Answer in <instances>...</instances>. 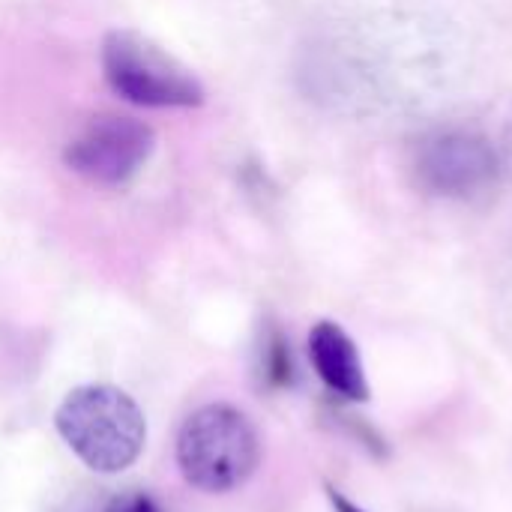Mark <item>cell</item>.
Masks as SVG:
<instances>
[{
    "label": "cell",
    "instance_id": "7a4b0ae2",
    "mask_svg": "<svg viewBox=\"0 0 512 512\" xmlns=\"http://www.w3.org/2000/svg\"><path fill=\"white\" fill-rule=\"evenodd\" d=\"M174 450L183 480L207 495L240 489L261 465V435L255 423L225 402L192 411L177 432Z\"/></svg>",
    "mask_w": 512,
    "mask_h": 512
},
{
    "label": "cell",
    "instance_id": "52a82bcc",
    "mask_svg": "<svg viewBox=\"0 0 512 512\" xmlns=\"http://www.w3.org/2000/svg\"><path fill=\"white\" fill-rule=\"evenodd\" d=\"M63 512H165L147 492L138 489H123V492H111V489H96L87 495H78L66 504Z\"/></svg>",
    "mask_w": 512,
    "mask_h": 512
},
{
    "label": "cell",
    "instance_id": "30bf717a",
    "mask_svg": "<svg viewBox=\"0 0 512 512\" xmlns=\"http://www.w3.org/2000/svg\"><path fill=\"white\" fill-rule=\"evenodd\" d=\"M327 495H330V504H333V510L336 512H366V510H360L354 501H348L342 492H336V489H327Z\"/></svg>",
    "mask_w": 512,
    "mask_h": 512
},
{
    "label": "cell",
    "instance_id": "5b68a950",
    "mask_svg": "<svg viewBox=\"0 0 512 512\" xmlns=\"http://www.w3.org/2000/svg\"><path fill=\"white\" fill-rule=\"evenodd\" d=\"M153 150V126L126 114H99L72 135L63 165L93 186H123L147 165Z\"/></svg>",
    "mask_w": 512,
    "mask_h": 512
},
{
    "label": "cell",
    "instance_id": "ba28073f",
    "mask_svg": "<svg viewBox=\"0 0 512 512\" xmlns=\"http://www.w3.org/2000/svg\"><path fill=\"white\" fill-rule=\"evenodd\" d=\"M261 378L270 387H285L294 378V363H291V348L279 330H270L261 345Z\"/></svg>",
    "mask_w": 512,
    "mask_h": 512
},
{
    "label": "cell",
    "instance_id": "3957f363",
    "mask_svg": "<svg viewBox=\"0 0 512 512\" xmlns=\"http://www.w3.org/2000/svg\"><path fill=\"white\" fill-rule=\"evenodd\" d=\"M501 174V150L471 123L429 126L411 144V177L429 198L474 204L498 189Z\"/></svg>",
    "mask_w": 512,
    "mask_h": 512
},
{
    "label": "cell",
    "instance_id": "9c48e42d",
    "mask_svg": "<svg viewBox=\"0 0 512 512\" xmlns=\"http://www.w3.org/2000/svg\"><path fill=\"white\" fill-rule=\"evenodd\" d=\"M501 162H504V171L512 177V114L510 120H507V126H504V141H501Z\"/></svg>",
    "mask_w": 512,
    "mask_h": 512
},
{
    "label": "cell",
    "instance_id": "6da1fadb",
    "mask_svg": "<svg viewBox=\"0 0 512 512\" xmlns=\"http://www.w3.org/2000/svg\"><path fill=\"white\" fill-rule=\"evenodd\" d=\"M66 447L96 474H120L138 462L147 444V420L138 402L111 384L75 387L54 411Z\"/></svg>",
    "mask_w": 512,
    "mask_h": 512
},
{
    "label": "cell",
    "instance_id": "8992f818",
    "mask_svg": "<svg viewBox=\"0 0 512 512\" xmlns=\"http://www.w3.org/2000/svg\"><path fill=\"white\" fill-rule=\"evenodd\" d=\"M309 360L321 384L348 402H369V381L354 339L336 321H318L309 333Z\"/></svg>",
    "mask_w": 512,
    "mask_h": 512
},
{
    "label": "cell",
    "instance_id": "277c9868",
    "mask_svg": "<svg viewBox=\"0 0 512 512\" xmlns=\"http://www.w3.org/2000/svg\"><path fill=\"white\" fill-rule=\"evenodd\" d=\"M102 75L120 99L141 108H198L207 99L204 84L138 30L105 36Z\"/></svg>",
    "mask_w": 512,
    "mask_h": 512
}]
</instances>
